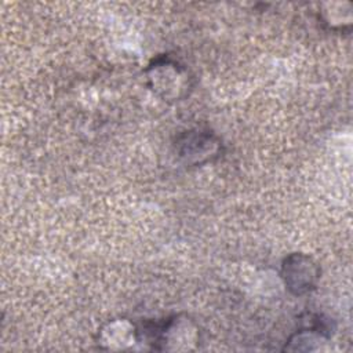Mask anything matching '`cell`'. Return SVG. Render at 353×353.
<instances>
[{"label": "cell", "mask_w": 353, "mask_h": 353, "mask_svg": "<svg viewBox=\"0 0 353 353\" xmlns=\"http://www.w3.org/2000/svg\"><path fill=\"white\" fill-rule=\"evenodd\" d=\"M323 23L331 30L345 32L352 26V4L350 3H327L320 11Z\"/></svg>", "instance_id": "7"}, {"label": "cell", "mask_w": 353, "mask_h": 353, "mask_svg": "<svg viewBox=\"0 0 353 353\" xmlns=\"http://www.w3.org/2000/svg\"><path fill=\"white\" fill-rule=\"evenodd\" d=\"M97 343L105 350L134 349V346L139 343L138 327L124 317L112 319L98 330Z\"/></svg>", "instance_id": "6"}, {"label": "cell", "mask_w": 353, "mask_h": 353, "mask_svg": "<svg viewBox=\"0 0 353 353\" xmlns=\"http://www.w3.org/2000/svg\"><path fill=\"white\" fill-rule=\"evenodd\" d=\"M332 325L328 319L321 314L310 316V325L296 330L287 339L283 350L288 352H312L321 347L332 336Z\"/></svg>", "instance_id": "5"}, {"label": "cell", "mask_w": 353, "mask_h": 353, "mask_svg": "<svg viewBox=\"0 0 353 353\" xmlns=\"http://www.w3.org/2000/svg\"><path fill=\"white\" fill-rule=\"evenodd\" d=\"M143 74L149 90L163 101H181L193 90V76L189 69L167 54L153 58Z\"/></svg>", "instance_id": "2"}, {"label": "cell", "mask_w": 353, "mask_h": 353, "mask_svg": "<svg viewBox=\"0 0 353 353\" xmlns=\"http://www.w3.org/2000/svg\"><path fill=\"white\" fill-rule=\"evenodd\" d=\"M138 327L139 343L157 352H186L200 343L199 325L186 314H172L160 320H143Z\"/></svg>", "instance_id": "1"}, {"label": "cell", "mask_w": 353, "mask_h": 353, "mask_svg": "<svg viewBox=\"0 0 353 353\" xmlns=\"http://www.w3.org/2000/svg\"><path fill=\"white\" fill-rule=\"evenodd\" d=\"M174 150L188 167H201L216 161L223 153L219 135L208 128H190L176 135Z\"/></svg>", "instance_id": "3"}, {"label": "cell", "mask_w": 353, "mask_h": 353, "mask_svg": "<svg viewBox=\"0 0 353 353\" xmlns=\"http://www.w3.org/2000/svg\"><path fill=\"white\" fill-rule=\"evenodd\" d=\"M280 277L291 295L303 296L316 290L321 277V269L310 255L291 252L281 262Z\"/></svg>", "instance_id": "4"}]
</instances>
